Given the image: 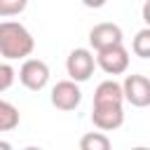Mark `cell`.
Instances as JSON below:
<instances>
[{
  "label": "cell",
  "mask_w": 150,
  "mask_h": 150,
  "mask_svg": "<svg viewBox=\"0 0 150 150\" xmlns=\"http://www.w3.org/2000/svg\"><path fill=\"white\" fill-rule=\"evenodd\" d=\"M35 49V40L28 28L19 21H2L0 23V54L9 61L26 59Z\"/></svg>",
  "instance_id": "cell-1"
},
{
  "label": "cell",
  "mask_w": 150,
  "mask_h": 150,
  "mask_svg": "<svg viewBox=\"0 0 150 150\" xmlns=\"http://www.w3.org/2000/svg\"><path fill=\"white\" fill-rule=\"evenodd\" d=\"M94 61H96V66L105 75H122L129 68V52L124 49L122 42H117V45H110V47L98 49Z\"/></svg>",
  "instance_id": "cell-2"
},
{
  "label": "cell",
  "mask_w": 150,
  "mask_h": 150,
  "mask_svg": "<svg viewBox=\"0 0 150 150\" xmlns=\"http://www.w3.org/2000/svg\"><path fill=\"white\" fill-rule=\"evenodd\" d=\"M91 122L101 131H115V129H120L122 122H124L122 103H112V101L94 103V108H91Z\"/></svg>",
  "instance_id": "cell-3"
},
{
  "label": "cell",
  "mask_w": 150,
  "mask_h": 150,
  "mask_svg": "<svg viewBox=\"0 0 150 150\" xmlns=\"http://www.w3.org/2000/svg\"><path fill=\"white\" fill-rule=\"evenodd\" d=\"M19 82L30 91L45 89L49 82V66L40 59H26L19 68Z\"/></svg>",
  "instance_id": "cell-4"
},
{
  "label": "cell",
  "mask_w": 150,
  "mask_h": 150,
  "mask_svg": "<svg viewBox=\"0 0 150 150\" xmlns=\"http://www.w3.org/2000/svg\"><path fill=\"white\" fill-rule=\"evenodd\" d=\"M94 68H96V61H94V54L84 47H77L68 54L66 59V70L70 75V80L75 82H87L91 75H94Z\"/></svg>",
  "instance_id": "cell-5"
},
{
  "label": "cell",
  "mask_w": 150,
  "mask_h": 150,
  "mask_svg": "<svg viewBox=\"0 0 150 150\" xmlns=\"http://www.w3.org/2000/svg\"><path fill=\"white\" fill-rule=\"evenodd\" d=\"M122 96L134 108L150 105V80L145 75H127L122 82Z\"/></svg>",
  "instance_id": "cell-6"
},
{
  "label": "cell",
  "mask_w": 150,
  "mask_h": 150,
  "mask_svg": "<svg viewBox=\"0 0 150 150\" xmlns=\"http://www.w3.org/2000/svg\"><path fill=\"white\" fill-rule=\"evenodd\" d=\"M82 101V91L75 80H61L52 89V105L59 110H75Z\"/></svg>",
  "instance_id": "cell-7"
},
{
  "label": "cell",
  "mask_w": 150,
  "mask_h": 150,
  "mask_svg": "<svg viewBox=\"0 0 150 150\" xmlns=\"http://www.w3.org/2000/svg\"><path fill=\"white\" fill-rule=\"evenodd\" d=\"M124 38H122V28L117 26V23H96L91 30H89V45L98 52V49H103V47H110V45H117V42H122Z\"/></svg>",
  "instance_id": "cell-8"
},
{
  "label": "cell",
  "mask_w": 150,
  "mask_h": 150,
  "mask_svg": "<svg viewBox=\"0 0 150 150\" xmlns=\"http://www.w3.org/2000/svg\"><path fill=\"white\" fill-rule=\"evenodd\" d=\"M101 101H112V103H122L124 96H122V84L115 82V80H103L96 91H94V103H101Z\"/></svg>",
  "instance_id": "cell-9"
},
{
  "label": "cell",
  "mask_w": 150,
  "mask_h": 150,
  "mask_svg": "<svg viewBox=\"0 0 150 150\" xmlns=\"http://www.w3.org/2000/svg\"><path fill=\"white\" fill-rule=\"evenodd\" d=\"M19 127V110L0 98V131H12Z\"/></svg>",
  "instance_id": "cell-10"
},
{
  "label": "cell",
  "mask_w": 150,
  "mask_h": 150,
  "mask_svg": "<svg viewBox=\"0 0 150 150\" xmlns=\"http://www.w3.org/2000/svg\"><path fill=\"white\" fill-rule=\"evenodd\" d=\"M80 148L82 150H108L110 148V138L103 131H89L80 138Z\"/></svg>",
  "instance_id": "cell-11"
},
{
  "label": "cell",
  "mask_w": 150,
  "mask_h": 150,
  "mask_svg": "<svg viewBox=\"0 0 150 150\" xmlns=\"http://www.w3.org/2000/svg\"><path fill=\"white\" fill-rule=\"evenodd\" d=\"M131 49L138 59H150V28H141L131 42Z\"/></svg>",
  "instance_id": "cell-12"
},
{
  "label": "cell",
  "mask_w": 150,
  "mask_h": 150,
  "mask_svg": "<svg viewBox=\"0 0 150 150\" xmlns=\"http://www.w3.org/2000/svg\"><path fill=\"white\" fill-rule=\"evenodd\" d=\"M28 0H0V16H16L26 9Z\"/></svg>",
  "instance_id": "cell-13"
},
{
  "label": "cell",
  "mask_w": 150,
  "mask_h": 150,
  "mask_svg": "<svg viewBox=\"0 0 150 150\" xmlns=\"http://www.w3.org/2000/svg\"><path fill=\"white\" fill-rule=\"evenodd\" d=\"M14 77H16L14 68H12L9 63H0V94L7 91V89L14 84Z\"/></svg>",
  "instance_id": "cell-14"
},
{
  "label": "cell",
  "mask_w": 150,
  "mask_h": 150,
  "mask_svg": "<svg viewBox=\"0 0 150 150\" xmlns=\"http://www.w3.org/2000/svg\"><path fill=\"white\" fill-rule=\"evenodd\" d=\"M108 0H82V5L84 7H89V9H98V7H103Z\"/></svg>",
  "instance_id": "cell-15"
},
{
  "label": "cell",
  "mask_w": 150,
  "mask_h": 150,
  "mask_svg": "<svg viewBox=\"0 0 150 150\" xmlns=\"http://www.w3.org/2000/svg\"><path fill=\"white\" fill-rule=\"evenodd\" d=\"M0 148H2V150H9L12 145H9V143H5V141H0Z\"/></svg>",
  "instance_id": "cell-16"
}]
</instances>
